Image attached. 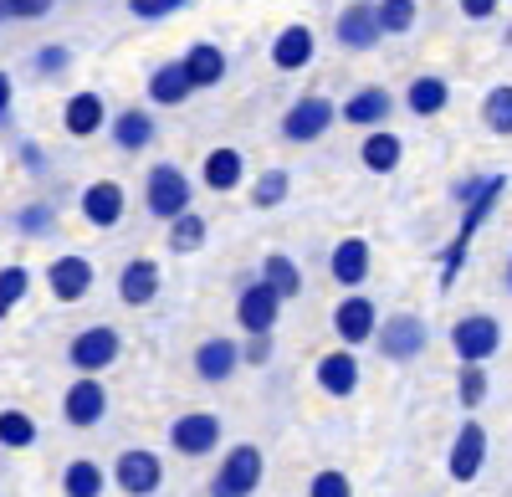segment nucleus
<instances>
[{
    "mask_svg": "<svg viewBox=\"0 0 512 497\" xmlns=\"http://www.w3.org/2000/svg\"><path fill=\"white\" fill-rule=\"evenodd\" d=\"M502 190H507V175H487V190L477 195V200H466V211H461V226H456V241L446 246V257H441V287H451L456 277H461V262H466V246H472V236L492 221V211H497V200H502Z\"/></svg>",
    "mask_w": 512,
    "mask_h": 497,
    "instance_id": "1",
    "label": "nucleus"
},
{
    "mask_svg": "<svg viewBox=\"0 0 512 497\" xmlns=\"http://www.w3.org/2000/svg\"><path fill=\"white\" fill-rule=\"evenodd\" d=\"M195 190H190V180H185V170L180 164H154L149 170V180H144V205H149V216L154 221H175V216H185V211H195Z\"/></svg>",
    "mask_w": 512,
    "mask_h": 497,
    "instance_id": "2",
    "label": "nucleus"
},
{
    "mask_svg": "<svg viewBox=\"0 0 512 497\" xmlns=\"http://www.w3.org/2000/svg\"><path fill=\"white\" fill-rule=\"evenodd\" d=\"M262 472H267L262 451L241 441V446H231L221 457L216 477H210V497H251L256 487H262Z\"/></svg>",
    "mask_w": 512,
    "mask_h": 497,
    "instance_id": "3",
    "label": "nucleus"
},
{
    "mask_svg": "<svg viewBox=\"0 0 512 497\" xmlns=\"http://www.w3.org/2000/svg\"><path fill=\"white\" fill-rule=\"evenodd\" d=\"M425 344H431V328H425V318H415V313L384 318V323H379V334H374V349L390 359V364H410V359H420Z\"/></svg>",
    "mask_w": 512,
    "mask_h": 497,
    "instance_id": "4",
    "label": "nucleus"
},
{
    "mask_svg": "<svg viewBox=\"0 0 512 497\" xmlns=\"http://www.w3.org/2000/svg\"><path fill=\"white\" fill-rule=\"evenodd\" d=\"M118 354H123V339H118V328H108V323L82 328V334L67 344V364L77 369V375H103V369H113Z\"/></svg>",
    "mask_w": 512,
    "mask_h": 497,
    "instance_id": "5",
    "label": "nucleus"
},
{
    "mask_svg": "<svg viewBox=\"0 0 512 497\" xmlns=\"http://www.w3.org/2000/svg\"><path fill=\"white\" fill-rule=\"evenodd\" d=\"M451 349L461 364H487L497 349H502V323L492 313H466L456 328H451Z\"/></svg>",
    "mask_w": 512,
    "mask_h": 497,
    "instance_id": "6",
    "label": "nucleus"
},
{
    "mask_svg": "<svg viewBox=\"0 0 512 497\" xmlns=\"http://www.w3.org/2000/svg\"><path fill=\"white\" fill-rule=\"evenodd\" d=\"M282 293L267 282V277H256L241 287V298H236V328H246V334H272L277 318H282Z\"/></svg>",
    "mask_w": 512,
    "mask_h": 497,
    "instance_id": "7",
    "label": "nucleus"
},
{
    "mask_svg": "<svg viewBox=\"0 0 512 497\" xmlns=\"http://www.w3.org/2000/svg\"><path fill=\"white\" fill-rule=\"evenodd\" d=\"M333 36H338V47H344V52H374L379 36H384L379 0H349V6L338 11V21H333Z\"/></svg>",
    "mask_w": 512,
    "mask_h": 497,
    "instance_id": "8",
    "label": "nucleus"
},
{
    "mask_svg": "<svg viewBox=\"0 0 512 497\" xmlns=\"http://www.w3.org/2000/svg\"><path fill=\"white\" fill-rule=\"evenodd\" d=\"M333 118H338V108L323 93H308V98H297L282 113V139L287 144H313V139H323L333 129Z\"/></svg>",
    "mask_w": 512,
    "mask_h": 497,
    "instance_id": "9",
    "label": "nucleus"
},
{
    "mask_svg": "<svg viewBox=\"0 0 512 497\" xmlns=\"http://www.w3.org/2000/svg\"><path fill=\"white\" fill-rule=\"evenodd\" d=\"M221 416H210V410H185V416L169 426V446L180 451V457H190V462H200V457H210V451L221 446Z\"/></svg>",
    "mask_w": 512,
    "mask_h": 497,
    "instance_id": "10",
    "label": "nucleus"
},
{
    "mask_svg": "<svg viewBox=\"0 0 512 497\" xmlns=\"http://www.w3.org/2000/svg\"><path fill=\"white\" fill-rule=\"evenodd\" d=\"M113 482L128 497H154L164 487V462L154 457V451H144V446H128L123 457L113 462Z\"/></svg>",
    "mask_w": 512,
    "mask_h": 497,
    "instance_id": "11",
    "label": "nucleus"
},
{
    "mask_svg": "<svg viewBox=\"0 0 512 497\" xmlns=\"http://www.w3.org/2000/svg\"><path fill=\"white\" fill-rule=\"evenodd\" d=\"M103 416H108V390H103V380H98V375L72 380L67 395H62V421H67L72 431H93Z\"/></svg>",
    "mask_w": 512,
    "mask_h": 497,
    "instance_id": "12",
    "label": "nucleus"
},
{
    "mask_svg": "<svg viewBox=\"0 0 512 497\" xmlns=\"http://www.w3.org/2000/svg\"><path fill=\"white\" fill-rule=\"evenodd\" d=\"M379 308L364 298V293H349L344 303L333 308V334H338V344H349V349H364V344H374V334H379Z\"/></svg>",
    "mask_w": 512,
    "mask_h": 497,
    "instance_id": "13",
    "label": "nucleus"
},
{
    "mask_svg": "<svg viewBox=\"0 0 512 497\" xmlns=\"http://www.w3.org/2000/svg\"><path fill=\"white\" fill-rule=\"evenodd\" d=\"M482 467H487V431H482V421H466V426L456 431V441H451L446 472H451L456 482H477Z\"/></svg>",
    "mask_w": 512,
    "mask_h": 497,
    "instance_id": "14",
    "label": "nucleus"
},
{
    "mask_svg": "<svg viewBox=\"0 0 512 497\" xmlns=\"http://www.w3.org/2000/svg\"><path fill=\"white\" fill-rule=\"evenodd\" d=\"M82 221L88 226H98V231H113L118 221H123V211H128V195H123V185L118 180H93L88 190H82Z\"/></svg>",
    "mask_w": 512,
    "mask_h": 497,
    "instance_id": "15",
    "label": "nucleus"
},
{
    "mask_svg": "<svg viewBox=\"0 0 512 497\" xmlns=\"http://www.w3.org/2000/svg\"><path fill=\"white\" fill-rule=\"evenodd\" d=\"M47 287H52L57 303H82V298L93 293V262L77 257V252L57 257V262L47 267Z\"/></svg>",
    "mask_w": 512,
    "mask_h": 497,
    "instance_id": "16",
    "label": "nucleus"
},
{
    "mask_svg": "<svg viewBox=\"0 0 512 497\" xmlns=\"http://www.w3.org/2000/svg\"><path fill=\"white\" fill-rule=\"evenodd\" d=\"M369 267H374V252H369L364 236H344V241L333 246V257H328V277L338 287H364L369 282Z\"/></svg>",
    "mask_w": 512,
    "mask_h": 497,
    "instance_id": "17",
    "label": "nucleus"
},
{
    "mask_svg": "<svg viewBox=\"0 0 512 497\" xmlns=\"http://www.w3.org/2000/svg\"><path fill=\"white\" fill-rule=\"evenodd\" d=\"M318 390L323 395H333V400H349L354 390H359V354L344 344V349H333V354H323L318 359Z\"/></svg>",
    "mask_w": 512,
    "mask_h": 497,
    "instance_id": "18",
    "label": "nucleus"
},
{
    "mask_svg": "<svg viewBox=\"0 0 512 497\" xmlns=\"http://www.w3.org/2000/svg\"><path fill=\"white\" fill-rule=\"evenodd\" d=\"M241 364H246V359H241V344H236V339H205V344L195 349V375H200L205 385H226Z\"/></svg>",
    "mask_w": 512,
    "mask_h": 497,
    "instance_id": "19",
    "label": "nucleus"
},
{
    "mask_svg": "<svg viewBox=\"0 0 512 497\" xmlns=\"http://www.w3.org/2000/svg\"><path fill=\"white\" fill-rule=\"evenodd\" d=\"M318 52V36L308 26H282L277 41H272V67L277 72H303Z\"/></svg>",
    "mask_w": 512,
    "mask_h": 497,
    "instance_id": "20",
    "label": "nucleus"
},
{
    "mask_svg": "<svg viewBox=\"0 0 512 497\" xmlns=\"http://www.w3.org/2000/svg\"><path fill=\"white\" fill-rule=\"evenodd\" d=\"M159 267L149 262V257H134L123 272H118V298L128 303V308H149L154 298H159Z\"/></svg>",
    "mask_w": 512,
    "mask_h": 497,
    "instance_id": "21",
    "label": "nucleus"
},
{
    "mask_svg": "<svg viewBox=\"0 0 512 497\" xmlns=\"http://www.w3.org/2000/svg\"><path fill=\"white\" fill-rule=\"evenodd\" d=\"M190 93H195V77H190L185 57H180V62H164V67L149 72V98H154L159 108H180Z\"/></svg>",
    "mask_w": 512,
    "mask_h": 497,
    "instance_id": "22",
    "label": "nucleus"
},
{
    "mask_svg": "<svg viewBox=\"0 0 512 497\" xmlns=\"http://www.w3.org/2000/svg\"><path fill=\"white\" fill-rule=\"evenodd\" d=\"M390 113H395V98L384 88H359L344 108H338V118L354 123V129H379V123H390Z\"/></svg>",
    "mask_w": 512,
    "mask_h": 497,
    "instance_id": "23",
    "label": "nucleus"
},
{
    "mask_svg": "<svg viewBox=\"0 0 512 497\" xmlns=\"http://www.w3.org/2000/svg\"><path fill=\"white\" fill-rule=\"evenodd\" d=\"M400 159H405L400 134H390V129H369V134H364V144H359V164H364L369 175H395V170H400Z\"/></svg>",
    "mask_w": 512,
    "mask_h": 497,
    "instance_id": "24",
    "label": "nucleus"
},
{
    "mask_svg": "<svg viewBox=\"0 0 512 497\" xmlns=\"http://www.w3.org/2000/svg\"><path fill=\"white\" fill-rule=\"evenodd\" d=\"M446 103H451V82L441 72H420L405 88V108L415 118H436V113H446Z\"/></svg>",
    "mask_w": 512,
    "mask_h": 497,
    "instance_id": "25",
    "label": "nucleus"
},
{
    "mask_svg": "<svg viewBox=\"0 0 512 497\" xmlns=\"http://www.w3.org/2000/svg\"><path fill=\"white\" fill-rule=\"evenodd\" d=\"M103 123H108V108H103L98 93H72V98H67V108H62V129H67L72 139H93Z\"/></svg>",
    "mask_w": 512,
    "mask_h": 497,
    "instance_id": "26",
    "label": "nucleus"
},
{
    "mask_svg": "<svg viewBox=\"0 0 512 497\" xmlns=\"http://www.w3.org/2000/svg\"><path fill=\"white\" fill-rule=\"evenodd\" d=\"M200 180H205V190L231 195V190L246 180V159H241V149H210L205 164H200Z\"/></svg>",
    "mask_w": 512,
    "mask_h": 497,
    "instance_id": "27",
    "label": "nucleus"
},
{
    "mask_svg": "<svg viewBox=\"0 0 512 497\" xmlns=\"http://www.w3.org/2000/svg\"><path fill=\"white\" fill-rule=\"evenodd\" d=\"M154 134H159V123H154V113H149V108H123V113L113 118V144H118L123 154L149 149V144H154Z\"/></svg>",
    "mask_w": 512,
    "mask_h": 497,
    "instance_id": "28",
    "label": "nucleus"
},
{
    "mask_svg": "<svg viewBox=\"0 0 512 497\" xmlns=\"http://www.w3.org/2000/svg\"><path fill=\"white\" fill-rule=\"evenodd\" d=\"M185 67H190V77H195V88H216V82L226 77V52L216 47V41H190Z\"/></svg>",
    "mask_w": 512,
    "mask_h": 497,
    "instance_id": "29",
    "label": "nucleus"
},
{
    "mask_svg": "<svg viewBox=\"0 0 512 497\" xmlns=\"http://www.w3.org/2000/svg\"><path fill=\"white\" fill-rule=\"evenodd\" d=\"M103 487H108V472H103L98 462H88V457H77V462L62 472V492H67V497H103Z\"/></svg>",
    "mask_w": 512,
    "mask_h": 497,
    "instance_id": "30",
    "label": "nucleus"
},
{
    "mask_svg": "<svg viewBox=\"0 0 512 497\" xmlns=\"http://www.w3.org/2000/svg\"><path fill=\"white\" fill-rule=\"evenodd\" d=\"M205 236H210L205 216H200V211H185V216L169 221V252L190 257V252H200V246H205Z\"/></svg>",
    "mask_w": 512,
    "mask_h": 497,
    "instance_id": "31",
    "label": "nucleus"
},
{
    "mask_svg": "<svg viewBox=\"0 0 512 497\" xmlns=\"http://www.w3.org/2000/svg\"><path fill=\"white\" fill-rule=\"evenodd\" d=\"M482 123L497 139H512V82H497V88L482 98Z\"/></svg>",
    "mask_w": 512,
    "mask_h": 497,
    "instance_id": "32",
    "label": "nucleus"
},
{
    "mask_svg": "<svg viewBox=\"0 0 512 497\" xmlns=\"http://www.w3.org/2000/svg\"><path fill=\"white\" fill-rule=\"evenodd\" d=\"M41 436V426L26 416V410H0V446L6 451H31Z\"/></svg>",
    "mask_w": 512,
    "mask_h": 497,
    "instance_id": "33",
    "label": "nucleus"
},
{
    "mask_svg": "<svg viewBox=\"0 0 512 497\" xmlns=\"http://www.w3.org/2000/svg\"><path fill=\"white\" fill-rule=\"evenodd\" d=\"M262 277L277 287V293H282L287 303H292L297 293H303V272H297V262H292V257H282V252H272V257L262 262Z\"/></svg>",
    "mask_w": 512,
    "mask_h": 497,
    "instance_id": "34",
    "label": "nucleus"
},
{
    "mask_svg": "<svg viewBox=\"0 0 512 497\" xmlns=\"http://www.w3.org/2000/svg\"><path fill=\"white\" fill-rule=\"evenodd\" d=\"M287 190H292V175L277 164V170L256 175V185H251V205H256V211H272V205H282V200H287Z\"/></svg>",
    "mask_w": 512,
    "mask_h": 497,
    "instance_id": "35",
    "label": "nucleus"
},
{
    "mask_svg": "<svg viewBox=\"0 0 512 497\" xmlns=\"http://www.w3.org/2000/svg\"><path fill=\"white\" fill-rule=\"evenodd\" d=\"M415 21H420L415 0H379V26H384V36H410Z\"/></svg>",
    "mask_w": 512,
    "mask_h": 497,
    "instance_id": "36",
    "label": "nucleus"
},
{
    "mask_svg": "<svg viewBox=\"0 0 512 497\" xmlns=\"http://www.w3.org/2000/svg\"><path fill=\"white\" fill-rule=\"evenodd\" d=\"M487 369L482 364H461V380H456V395H461V405L466 410H482V400H487Z\"/></svg>",
    "mask_w": 512,
    "mask_h": 497,
    "instance_id": "37",
    "label": "nucleus"
},
{
    "mask_svg": "<svg viewBox=\"0 0 512 497\" xmlns=\"http://www.w3.org/2000/svg\"><path fill=\"white\" fill-rule=\"evenodd\" d=\"M26 293H31V272L26 267H0V318H6Z\"/></svg>",
    "mask_w": 512,
    "mask_h": 497,
    "instance_id": "38",
    "label": "nucleus"
},
{
    "mask_svg": "<svg viewBox=\"0 0 512 497\" xmlns=\"http://www.w3.org/2000/svg\"><path fill=\"white\" fill-rule=\"evenodd\" d=\"M52 226H57V211H52V205H21V211H16V231L21 236H52Z\"/></svg>",
    "mask_w": 512,
    "mask_h": 497,
    "instance_id": "39",
    "label": "nucleus"
},
{
    "mask_svg": "<svg viewBox=\"0 0 512 497\" xmlns=\"http://www.w3.org/2000/svg\"><path fill=\"white\" fill-rule=\"evenodd\" d=\"M308 497H354V482L344 472H318L308 482Z\"/></svg>",
    "mask_w": 512,
    "mask_h": 497,
    "instance_id": "40",
    "label": "nucleus"
},
{
    "mask_svg": "<svg viewBox=\"0 0 512 497\" xmlns=\"http://www.w3.org/2000/svg\"><path fill=\"white\" fill-rule=\"evenodd\" d=\"M185 6H190V0H128V11H134L139 21H164V16H175Z\"/></svg>",
    "mask_w": 512,
    "mask_h": 497,
    "instance_id": "41",
    "label": "nucleus"
},
{
    "mask_svg": "<svg viewBox=\"0 0 512 497\" xmlns=\"http://www.w3.org/2000/svg\"><path fill=\"white\" fill-rule=\"evenodd\" d=\"M67 62H72V52L62 47V41H52V47H41V52L31 57V67H36L41 77H57V72H62Z\"/></svg>",
    "mask_w": 512,
    "mask_h": 497,
    "instance_id": "42",
    "label": "nucleus"
},
{
    "mask_svg": "<svg viewBox=\"0 0 512 497\" xmlns=\"http://www.w3.org/2000/svg\"><path fill=\"white\" fill-rule=\"evenodd\" d=\"M11 6V21H47L57 0H6Z\"/></svg>",
    "mask_w": 512,
    "mask_h": 497,
    "instance_id": "43",
    "label": "nucleus"
},
{
    "mask_svg": "<svg viewBox=\"0 0 512 497\" xmlns=\"http://www.w3.org/2000/svg\"><path fill=\"white\" fill-rule=\"evenodd\" d=\"M241 359H246V364H267V359H272V334H246Z\"/></svg>",
    "mask_w": 512,
    "mask_h": 497,
    "instance_id": "44",
    "label": "nucleus"
},
{
    "mask_svg": "<svg viewBox=\"0 0 512 497\" xmlns=\"http://www.w3.org/2000/svg\"><path fill=\"white\" fill-rule=\"evenodd\" d=\"M456 6H461V16H466V21H492L502 0H456Z\"/></svg>",
    "mask_w": 512,
    "mask_h": 497,
    "instance_id": "45",
    "label": "nucleus"
},
{
    "mask_svg": "<svg viewBox=\"0 0 512 497\" xmlns=\"http://www.w3.org/2000/svg\"><path fill=\"white\" fill-rule=\"evenodd\" d=\"M21 164H26L31 175H41V170H47V154H41V144H21Z\"/></svg>",
    "mask_w": 512,
    "mask_h": 497,
    "instance_id": "46",
    "label": "nucleus"
},
{
    "mask_svg": "<svg viewBox=\"0 0 512 497\" xmlns=\"http://www.w3.org/2000/svg\"><path fill=\"white\" fill-rule=\"evenodd\" d=\"M482 190H487V175H472V180H461V185H456V200L466 205V200H477Z\"/></svg>",
    "mask_w": 512,
    "mask_h": 497,
    "instance_id": "47",
    "label": "nucleus"
},
{
    "mask_svg": "<svg viewBox=\"0 0 512 497\" xmlns=\"http://www.w3.org/2000/svg\"><path fill=\"white\" fill-rule=\"evenodd\" d=\"M6 113H11V77L0 72V123H6Z\"/></svg>",
    "mask_w": 512,
    "mask_h": 497,
    "instance_id": "48",
    "label": "nucleus"
},
{
    "mask_svg": "<svg viewBox=\"0 0 512 497\" xmlns=\"http://www.w3.org/2000/svg\"><path fill=\"white\" fill-rule=\"evenodd\" d=\"M502 282H507V293H512V257H507V272H502Z\"/></svg>",
    "mask_w": 512,
    "mask_h": 497,
    "instance_id": "49",
    "label": "nucleus"
},
{
    "mask_svg": "<svg viewBox=\"0 0 512 497\" xmlns=\"http://www.w3.org/2000/svg\"><path fill=\"white\" fill-rule=\"evenodd\" d=\"M0 21H11V6H6V0H0Z\"/></svg>",
    "mask_w": 512,
    "mask_h": 497,
    "instance_id": "50",
    "label": "nucleus"
}]
</instances>
